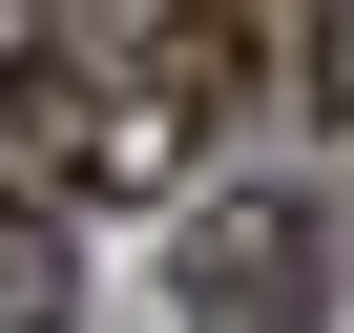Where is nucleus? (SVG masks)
<instances>
[{
    "mask_svg": "<svg viewBox=\"0 0 354 333\" xmlns=\"http://www.w3.org/2000/svg\"><path fill=\"white\" fill-rule=\"evenodd\" d=\"M0 333H84V229L42 188H0Z\"/></svg>",
    "mask_w": 354,
    "mask_h": 333,
    "instance_id": "obj_4",
    "label": "nucleus"
},
{
    "mask_svg": "<svg viewBox=\"0 0 354 333\" xmlns=\"http://www.w3.org/2000/svg\"><path fill=\"white\" fill-rule=\"evenodd\" d=\"M271 84V0H125V63H104V209L188 188L209 125Z\"/></svg>",
    "mask_w": 354,
    "mask_h": 333,
    "instance_id": "obj_1",
    "label": "nucleus"
},
{
    "mask_svg": "<svg viewBox=\"0 0 354 333\" xmlns=\"http://www.w3.org/2000/svg\"><path fill=\"white\" fill-rule=\"evenodd\" d=\"M42 21H84V0H42Z\"/></svg>",
    "mask_w": 354,
    "mask_h": 333,
    "instance_id": "obj_5",
    "label": "nucleus"
},
{
    "mask_svg": "<svg viewBox=\"0 0 354 333\" xmlns=\"http://www.w3.org/2000/svg\"><path fill=\"white\" fill-rule=\"evenodd\" d=\"M0 188L104 209V63L84 42H21V63H0Z\"/></svg>",
    "mask_w": 354,
    "mask_h": 333,
    "instance_id": "obj_3",
    "label": "nucleus"
},
{
    "mask_svg": "<svg viewBox=\"0 0 354 333\" xmlns=\"http://www.w3.org/2000/svg\"><path fill=\"white\" fill-rule=\"evenodd\" d=\"M313 292H333V209L313 188H230L188 229V333H313Z\"/></svg>",
    "mask_w": 354,
    "mask_h": 333,
    "instance_id": "obj_2",
    "label": "nucleus"
}]
</instances>
